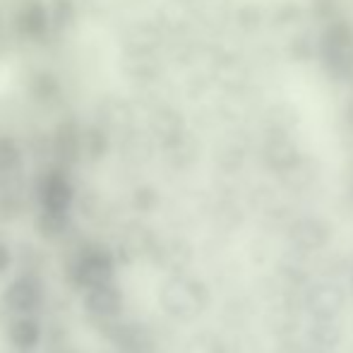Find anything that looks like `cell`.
Returning a JSON list of instances; mask_svg holds the SVG:
<instances>
[{
  "label": "cell",
  "instance_id": "6da1fadb",
  "mask_svg": "<svg viewBox=\"0 0 353 353\" xmlns=\"http://www.w3.org/2000/svg\"><path fill=\"white\" fill-rule=\"evenodd\" d=\"M159 303H161L163 312L171 315L173 320L192 322L210 305V291L200 279H192V276L178 272L161 283Z\"/></svg>",
  "mask_w": 353,
  "mask_h": 353
},
{
  "label": "cell",
  "instance_id": "7a4b0ae2",
  "mask_svg": "<svg viewBox=\"0 0 353 353\" xmlns=\"http://www.w3.org/2000/svg\"><path fill=\"white\" fill-rule=\"evenodd\" d=\"M116 255H113L108 248L101 245H92L79 250L77 255L68 262L65 267V276L68 283L72 288H79V291H87V288L101 286V283L113 281L116 276Z\"/></svg>",
  "mask_w": 353,
  "mask_h": 353
},
{
  "label": "cell",
  "instance_id": "3957f363",
  "mask_svg": "<svg viewBox=\"0 0 353 353\" xmlns=\"http://www.w3.org/2000/svg\"><path fill=\"white\" fill-rule=\"evenodd\" d=\"M43 298H46V288H43V281L34 272L17 276L3 293L5 307L10 312H14V315H34L43 305Z\"/></svg>",
  "mask_w": 353,
  "mask_h": 353
},
{
  "label": "cell",
  "instance_id": "277c9868",
  "mask_svg": "<svg viewBox=\"0 0 353 353\" xmlns=\"http://www.w3.org/2000/svg\"><path fill=\"white\" fill-rule=\"evenodd\" d=\"M305 310L315 320H336L346 305V293L334 281H317L305 291Z\"/></svg>",
  "mask_w": 353,
  "mask_h": 353
},
{
  "label": "cell",
  "instance_id": "5b68a950",
  "mask_svg": "<svg viewBox=\"0 0 353 353\" xmlns=\"http://www.w3.org/2000/svg\"><path fill=\"white\" fill-rule=\"evenodd\" d=\"M103 336L111 341L113 346H118L123 353H152L154 351V336L147 327L135 325V322H121L106 320L101 327Z\"/></svg>",
  "mask_w": 353,
  "mask_h": 353
},
{
  "label": "cell",
  "instance_id": "8992f818",
  "mask_svg": "<svg viewBox=\"0 0 353 353\" xmlns=\"http://www.w3.org/2000/svg\"><path fill=\"white\" fill-rule=\"evenodd\" d=\"M123 305H125V298H123V291L113 281L84 291V312L97 322L121 317Z\"/></svg>",
  "mask_w": 353,
  "mask_h": 353
},
{
  "label": "cell",
  "instance_id": "52a82bcc",
  "mask_svg": "<svg viewBox=\"0 0 353 353\" xmlns=\"http://www.w3.org/2000/svg\"><path fill=\"white\" fill-rule=\"evenodd\" d=\"M41 325L34 315H19L10 322L8 327V339L10 344L14 346L17 351L27 353V351H34L39 344H41Z\"/></svg>",
  "mask_w": 353,
  "mask_h": 353
},
{
  "label": "cell",
  "instance_id": "ba28073f",
  "mask_svg": "<svg viewBox=\"0 0 353 353\" xmlns=\"http://www.w3.org/2000/svg\"><path fill=\"white\" fill-rule=\"evenodd\" d=\"M327 238H330L327 226L322 221H312V219H307V221H298L296 226H293V231H291L293 245H296L298 250H303V252L320 250V248L327 243Z\"/></svg>",
  "mask_w": 353,
  "mask_h": 353
},
{
  "label": "cell",
  "instance_id": "9c48e42d",
  "mask_svg": "<svg viewBox=\"0 0 353 353\" xmlns=\"http://www.w3.org/2000/svg\"><path fill=\"white\" fill-rule=\"evenodd\" d=\"M149 257H152L159 267H163V270H173L178 274V272L190 262V248H188L183 241L157 243V248H154V252Z\"/></svg>",
  "mask_w": 353,
  "mask_h": 353
},
{
  "label": "cell",
  "instance_id": "30bf717a",
  "mask_svg": "<svg viewBox=\"0 0 353 353\" xmlns=\"http://www.w3.org/2000/svg\"><path fill=\"white\" fill-rule=\"evenodd\" d=\"M41 202L43 210H58L68 212L72 202V185L61 176H51L41 188Z\"/></svg>",
  "mask_w": 353,
  "mask_h": 353
},
{
  "label": "cell",
  "instance_id": "8fae6325",
  "mask_svg": "<svg viewBox=\"0 0 353 353\" xmlns=\"http://www.w3.org/2000/svg\"><path fill=\"white\" fill-rule=\"evenodd\" d=\"M307 341H310V349L330 353L341 341L339 325L334 320H312L310 330H307Z\"/></svg>",
  "mask_w": 353,
  "mask_h": 353
},
{
  "label": "cell",
  "instance_id": "7c38bea8",
  "mask_svg": "<svg viewBox=\"0 0 353 353\" xmlns=\"http://www.w3.org/2000/svg\"><path fill=\"white\" fill-rule=\"evenodd\" d=\"M70 226V219H68V212H58V210H43L39 214L37 221V231L43 241H58L63 233Z\"/></svg>",
  "mask_w": 353,
  "mask_h": 353
},
{
  "label": "cell",
  "instance_id": "4fadbf2b",
  "mask_svg": "<svg viewBox=\"0 0 353 353\" xmlns=\"http://www.w3.org/2000/svg\"><path fill=\"white\" fill-rule=\"evenodd\" d=\"M188 353H223L221 344H219L216 336H195V341L190 344Z\"/></svg>",
  "mask_w": 353,
  "mask_h": 353
},
{
  "label": "cell",
  "instance_id": "5bb4252c",
  "mask_svg": "<svg viewBox=\"0 0 353 353\" xmlns=\"http://www.w3.org/2000/svg\"><path fill=\"white\" fill-rule=\"evenodd\" d=\"M132 202H135V210L149 212V210H154V205H157V192L149 190V188H142V190H137V192H135Z\"/></svg>",
  "mask_w": 353,
  "mask_h": 353
},
{
  "label": "cell",
  "instance_id": "9a60e30c",
  "mask_svg": "<svg viewBox=\"0 0 353 353\" xmlns=\"http://www.w3.org/2000/svg\"><path fill=\"white\" fill-rule=\"evenodd\" d=\"M10 267H12V250L0 241V274H5Z\"/></svg>",
  "mask_w": 353,
  "mask_h": 353
},
{
  "label": "cell",
  "instance_id": "2e32d148",
  "mask_svg": "<svg viewBox=\"0 0 353 353\" xmlns=\"http://www.w3.org/2000/svg\"><path fill=\"white\" fill-rule=\"evenodd\" d=\"M305 353H325V351H317V349H310V351H305Z\"/></svg>",
  "mask_w": 353,
  "mask_h": 353
}]
</instances>
